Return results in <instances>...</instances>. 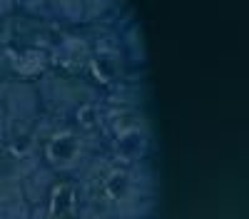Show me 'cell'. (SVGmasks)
Segmentation results:
<instances>
[{
    "label": "cell",
    "instance_id": "obj_5",
    "mask_svg": "<svg viewBox=\"0 0 249 219\" xmlns=\"http://www.w3.org/2000/svg\"><path fill=\"white\" fill-rule=\"evenodd\" d=\"M77 122H80L82 130H95V127L100 125V112H97V107L82 105V107L77 110Z\"/></svg>",
    "mask_w": 249,
    "mask_h": 219
},
{
    "label": "cell",
    "instance_id": "obj_3",
    "mask_svg": "<svg viewBox=\"0 0 249 219\" xmlns=\"http://www.w3.org/2000/svg\"><path fill=\"white\" fill-rule=\"evenodd\" d=\"M10 57H13V67L18 70V72H28V75H35V72H40L43 70V65H45V57H43V52H37V50H25V52H10Z\"/></svg>",
    "mask_w": 249,
    "mask_h": 219
},
{
    "label": "cell",
    "instance_id": "obj_1",
    "mask_svg": "<svg viewBox=\"0 0 249 219\" xmlns=\"http://www.w3.org/2000/svg\"><path fill=\"white\" fill-rule=\"evenodd\" d=\"M80 157V139L75 132L70 130H62L57 135L50 137V142L45 147V159L53 169H65L72 167Z\"/></svg>",
    "mask_w": 249,
    "mask_h": 219
},
{
    "label": "cell",
    "instance_id": "obj_4",
    "mask_svg": "<svg viewBox=\"0 0 249 219\" xmlns=\"http://www.w3.org/2000/svg\"><path fill=\"white\" fill-rule=\"evenodd\" d=\"M72 199H75L72 185H57V187L53 189V197H50V212H53V214L68 212V209L72 207Z\"/></svg>",
    "mask_w": 249,
    "mask_h": 219
},
{
    "label": "cell",
    "instance_id": "obj_2",
    "mask_svg": "<svg viewBox=\"0 0 249 219\" xmlns=\"http://www.w3.org/2000/svg\"><path fill=\"white\" fill-rule=\"evenodd\" d=\"M102 189H105V197L112 199V202H122L130 192V174L124 169H110L105 182H102Z\"/></svg>",
    "mask_w": 249,
    "mask_h": 219
}]
</instances>
